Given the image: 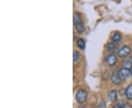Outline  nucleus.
<instances>
[{
    "label": "nucleus",
    "mask_w": 132,
    "mask_h": 108,
    "mask_svg": "<svg viewBox=\"0 0 132 108\" xmlns=\"http://www.w3.org/2000/svg\"><path fill=\"white\" fill-rule=\"evenodd\" d=\"M87 94L86 92V91L83 89L79 90L77 91V93L76 94V99L77 100L78 102L79 103H83L87 100Z\"/></svg>",
    "instance_id": "f257e3e1"
},
{
    "label": "nucleus",
    "mask_w": 132,
    "mask_h": 108,
    "mask_svg": "<svg viewBox=\"0 0 132 108\" xmlns=\"http://www.w3.org/2000/svg\"><path fill=\"white\" fill-rule=\"evenodd\" d=\"M79 108H86V107H85V106H81V107H80Z\"/></svg>",
    "instance_id": "f3484780"
},
{
    "label": "nucleus",
    "mask_w": 132,
    "mask_h": 108,
    "mask_svg": "<svg viewBox=\"0 0 132 108\" xmlns=\"http://www.w3.org/2000/svg\"><path fill=\"white\" fill-rule=\"evenodd\" d=\"M111 79H112V81L114 85L120 84L121 83V80H122L118 75V73H114L111 77Z\"/></svg>",
    "instance_id": "39448f33"
},
{
    "label": "nucleus",
    "mask_w": 132,
    "mask_h": 108,
    "mask_svg": "<svg viewBox=\"0 0 132 108\" xmlns=\"http://www.w3.org/2000/svg\"><path fill=\"white\" fill-rule=\"evenodd\" d=\"M113 108H123V106L120 105V104H118L114 105Z\"/></svg>",
    "instance_id": "dca6fc26"
},
{
    "label": "nucleus",
    "mask_w": 132,
    "mask_h": 108,
    "mask_svg": "<svg viewBox=\"0 0 132 108\" xmlns=\"http://www.w3.org/2000/svg\"><path fill=\"white\" fill-rule=\"evenodd\" d=\"M76 30H77V32H78L79 33H82V32H84V31H85V26H84L83 23L81 22L79 24H76Z\"/></svg>",
    "instance_id": "f8f14e48"
},
{
    "label": "nucleus",
    "mask_w": 132,
    "mask_h": 108,
    "mask_svg": "<svg viewBox=\"0 0 132 108\" xmlns=\"http://www.w3.org/2000/svg\"><path fill=\"white\" fill-rule=\"evenodd\" d=\"M131 51V48L128 46H123L120 49H119L118 51V56L120 58H124L126 57L130 54V53Z\"/></svg>",
    "instance_id": "f03ea898"
},
{
    "label": "nucleus",
    "mask_w": 132,
    "mask_h": 108,
    "mask_svg": "<svg viewBox=\"0 0 132 108\" xmlns=\"http://www.w3.org/2000/svg\"><path fill=\"white\" fill-rule=\"evenodd\" d=\"M123 108H132V106L129 103H126L123 104Z\"/></svg>",
    "instance_id": "2eb2a0df"
},
{
    "label": "nucleus",
    "mask_w": 132,
    "mask_h": 108,
    "mask_svg": "<svg viewBox=\"0 0 132 108\" xmlns=\"http://www.w3.org/2000/svg\"><path fill=\"white\" fill-rule=\"evenodd\" d=\"M76 45H77V46L79 47L80 49H81V50L85 49V42L83 39H81V38L79 39V40H77V42H76Z\"/></svg>",
    "instance_id": "9b49d317"
},
{
    "label": "nucleus",
    "mask_w": 132,
    "mask_h": 108,
    "mask_svg": "<svg viewBox=\"0 0 132 108\" xmlns=\"http://www.w3.org/2000/svg\"><path fill=\"white\" fill-rule=\"evenodd\" d=\"M126 96L128 99L132 100V84L129 85L126 90Z\"/></svg>",
    "instance_id": "0eeeda50"
},
{
    "label": "nucleus",
    "mask_w": 132,
    "mask_h": 108,
    "mask_svg": "<svg viewBox=\"0 0 132 108\" xmlns=\"http://www.w3.org/2000/svg\"><path fill=\"white\" fill-rule=\"evenodd\" d=\"M73 61H77L79 60V53L77 51H74L73 52Z\"/></svg>",
    "instance_id": "ddd939ff"
},
{
    "label": "nucleus",
    "mask_w": 132,
    "mask_h": 108,
    "mask_svg": "<svg viewBox=\"0 0 132 108\" xmlns=\"http://www.w3.org/2000/svg\"><path fill=\"white\" fill-rule=\"evenodd\" d=\"M81 22V20L80 18V15L79 13H75L74 14H73V24L74 25H76V24H79Z\"/></svg>",
    "instance_id": "9d476101"
},
{
    "label": "nucleus",
    "mask_w": 132,
    "mask_h": 108,
    "mask_svg": "<svg viewBox=\"0 0 132 108\" xmlns=\"http://www.w3.org/2000/svg\"><path fill=\"white\" fill-rule=\"evenodd\" d=\"M131 75H132V69H131Z\"/></svg>",
    "instance_id": "a211bd4d"
},
{
    "label": "nucleus",
    "mask_w": 132,
    "mask_h": 108,
    "mask_svg": "<svg viewBox=\"0 0 132 108\" xmlns=\"http://www.w3.org/2000/svg\"><path fill=\"white\" fill-rule=\"evenodd\" d=\"M118 73L121 79H126V78H127L128 77V75L131 74V70L129 69L123 67V68L119 70Z\"/></svg>",
    "instance_id": "7ed1b4c3"
},
{
    "label": "nucleus",
    "mask_w": 132,
    "mask_h": 108,
    "mask_svg": "<svg viewBox=\"0 0 132 108\" xmlns=\"http://www.w3.org/2000/svg\"><path fill=\"white\" fill-rule=\"evenodd\" d=\"M115 49V45L113 44V42H111L108 45V50L110 51H114Z\"/></svg>",
    "instance_id": "4468645a"
},
{
    "label": "nucleus",
    "mask_w": 132,
    "mask_h": 108,
    "mask_svg": "<svg viewBox=\"0 0 132 108\" xmlns=\"http://www.w3.org/2000/svg\"><path fill=\"white\" fill-rule=\"evenodd\" d=\"M117 61H118L117 57L115 56V55H114V54H109L106 58V62L109 66H114L115 64L117 63Z\"/></svg>",
    "instance_id": "20e7f679"
},
{
    "label": "nucleus",
    "mask_w": 132,
    "mask_h": 108,
    "mask_svg": "<svg viewBox=\"0 0 132 108\" xmlns=\"http://www.w3.org/2000/svg\"><path fill=\"white\" fill-rule=\"evenodd\" d=\"M121 34L120 33H118V32H115V33H114L112 34V40L113 41V42H119L120 40H121Z\"/></svg>",
    "instance_id": "1a4fd4ad"
},
{
    "label": "nucleus",
    "mask_w": 132,
    "mask_h": 108,
    "mask_svg": "<svg viewBox=\"0 0 132 108\" xmlns=\"http://www.w3.org/2000/svg\"><path fill=\"white\" fill-rule=\"evenodd\" d=\"M117 96H118V94H117V91H111L109 93V99L111 100V101H112V102H114V101H116V99H117Z\"/></svg>",
    "instance_id": "6e6552de"
},
{
    "label": "nucleus",
    "mask_w": 132,
    "mask_h": 108,
    "mask_svg": "<svg viewBox=\"0 0 132 108\" xmlns=\"http://www.w3.org/2000/svg\"><path fill=\"white\" fill-rule=\"evenodd\" d=\"M123 67L127 68V69H132V58H127L123 61Z\"/></svg>",
    "instance_id": "423d86ee"
}]
</instances>
